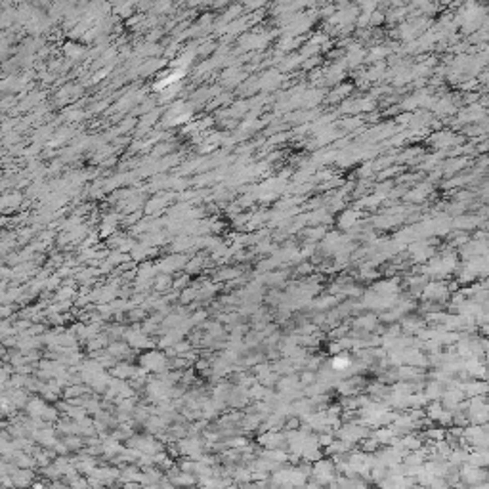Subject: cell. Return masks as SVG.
<instances>
[{"instance_id":"6da1fadb","label":"cell","mask_w":489,"mask_h":489,"mask_svg":"<svg viewBox=\"0 0 489 489\" xmlns=\"http://www.w3.org/2000/svg\"><path fill=\"white\" fill-rule=\"evenodd\" d=\"M346 363H348L346 359H340V357H338V359H334V369H344Z\"/></svg>"}]
</instances>
